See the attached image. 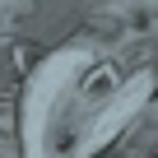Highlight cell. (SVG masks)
<instances>
[{
	"instance_id": "cell-1",
	"label": "cell",
	"mask_w": 158,
	"mask_h": 158,
	"mask_svg": "<svg viewBox=\"0 0 158 158\" xmlns=\"http://www.w3.org/2000/svg\"><path fill=\"white\" fill-rule=\"evenodd\" d=\"M98 37H112V42H121L126 51L158 60V0H144L139 10H130L116 28H107V33H98ZM98 158H158V89H153V98L139 107V116L121 130V139L107 144Z\"/></svg>"
},
{
	"instance_id": "cell-2",
	"label": "cell",
	"mask_w": 158,
	"mask_h": 158,
	"mask_svg": "<svg viewBox=\"0 0 158 158\" xmlns=\"http://www.w3.org/2000/svg\"><path fill=\"white\" fill-rule=\"evenodd\" d=\"M139 5H144V0H89V5H84V28L89 33H107V28H116Z\"/></svg>"
},
{
	"instance_id": "cell-3",
	"label": "cell",
	"mask_w": 158,
	"mask_h": 158,
	"mask_svg": "<svg viewBox=\"0 0 158 158\" xmlns=\"http://www.w3.org/2000/svg\"><path fill=\"white\" fill-rule=\"evenodd\" d=\"M33 10H37V0H0V47L19 33V23H23Z\"/></svg>"
}]
</instances>
